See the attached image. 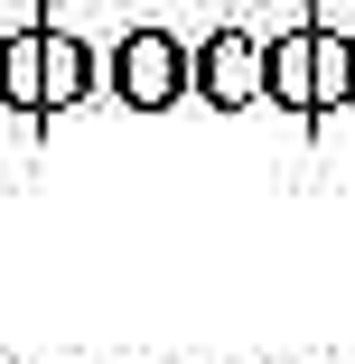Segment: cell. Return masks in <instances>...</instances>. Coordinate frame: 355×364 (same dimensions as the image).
Instances as JSON below:
<instances>
[{
	"label": "cell",
	"instance_id": "cell-1",
	"mask_svg": "<svg viewBox=\"0 0 355 364\" xmlns=\"http://www.w3.org/2000/svg\"><path fill=\"white\" fill-rule=\"evenodd\" d=\"M103 85H112V103H131V112H169V103L196 94V47H178L169 28H122V38L103 47Z\"/></svg>",
	"mask_w": 355,
	"mask_h": 364
},
{
	"label": "cell",
	"instance_id": "cell-2",
	"mask_svg": "<svg viewBox=\"0 0 355 364\" xmlns=\"http://www.w3.org/2000/svg\"><path fill=\"white\" fill-rule=\"evenodd\" d=\"M196 103H216V112H253V103H271V38H253V28L196 38Z\"/></svg>",
	"mask_w": 355,
	"mask_h": 364
},
{
	"label": "cell",
	"instance_id": "cell-3",
	"mask_svg": "<svg viewBox=\"0 0 355 364\" xmlns=\"http://www.w3.org/2000/svg\"><path fill=\"white\" fill-rule=\"evenodd\" d=\"M47 28V19H38ZM94 85H103V56H94V38H75V28H47V112H75V103H94Z\"/></svg>",
	"mask_w": 355,
	"mask_h": 364
},
{
	"label": "cell",
	"instance_id": "cell-4",
	"mask_svg": "<svg viewBox=\"0 0 355 364\" xmlns=\"http://www.w3.org/2000/svg\"><path fill=\"white\" fill-rule=\"evenodd\" d=\"M309 56H318V19H300V28L271 38V103L300 112V122H318V75H309Z\"/></svg>",
	"mask_w": 355,
	"mask_h": 364
},
{
	"label": "cell",
	"instance_id": "cell-5",
	"mask_svg": "<svg viewBox=\"0 0 355 364\" xmlns=\"http://www.w3.org/2000/svg\"><path fill=\"white\" fill-rule=\"evenodd\" d=\"M0 103L10 112H47V28H10L0 38Z\"/></svg>",
	"mask_w": 355,
	"mask_h": 364
},
{
	"label": "cell",
	"instance_id": "cell-6",
	"mask_svg": "<svg viewBox=\"0 0 355 364\" xmlns=\"http://www.w3.org/2000/svg\"><path fill=\"white\" fill-rule=\"evenodd\" d=\"M309 75H318V112H346V103H355V28H327V19H318Z\"/></svg>",
	"mask_w": 355,
	"mask_h": 364
}]
</instances>
